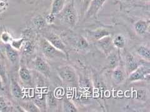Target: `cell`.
Returning a JSON list of instances; mask_svg holds the SVG:
<instances>
[{
	"instance_id": "obj_7",
	"label": "cell",
	"mask_w": 150,
	"mask_h": 112,
	"mask_svg": "<svg viewBox=\"0 0 150 112\" xmlns=\"http://www.w3.org/2000/svg\"><path fill=\"white\" fill-rule=\"evenodd\" d=\"M33 66L36 71L46 77L51 73V67L46 60L40 56H36L33 62Z\"/></svg>"
},
{
	"instance_id": "obj_34",
	"label": "cell",
	"mask_w": 150,
	"mask_h": 112,
	"mask_svg": "<svg viewBox=\"0 0 150 112\" xmlns=\"http://www.w3.org/2000/svg\"><path fill=\"white\" fill-rule=\"evenodd\" d=\"M121 1H131V0H119Z\"/></svg>"
},
{
	"instance_id": "obj_18",
	"label": "cell",
	"mask_w": 150,
	"mask_h": 112,
	"mask_svg": "<svg viewBox=\"0 0 150 112\" xmlns=\"http://www.w3.org/2000/svg\"><path fill=\"white\" fill-rule=\"evenodd\" d=\"M21 50H22L23 54L26 56L32 55L35 50V44L34 41L26 39L23 44Z\"/></svg>"
},
{
	"instance_id": "obj_20",
	"label": "cell",
	"mask_w": 150,
	"mask_h": 112,
	"mask_svg": "<svg viewBox=\"0 0 150 112\" xmlns=\"http://www.w3.org/2000/svg\"><path fill=\"white\" fill-rule=\"evenodd\" d=\"M20 108L25 111L28 112H40L41 111L40 108L36 105L35 102L31 101H26L25 102H21L20 104Z\"/></svg>"
},
{
	"instance_id": "obj_19",
	"label": "cell",
	"mask_w": 150,
	"mask_h": 112,
	"mask_svg": "<svg viewBox=\"0 0 150 112\" xmlns=\"http://www.w3.org/2000/svg\"><path fill=\"white\" fill-rule=\"evenodd\" d=\"M88 34L93 39L96 41L105 36H110V32L106 29H102L101 28V29H97L89 31Z\"/></svg>"
},
{
	"instance_id": "obj_30",
	"label": "cell",
	"mask_w": 150,
	"mask_h": 112,
	"mask_svg": "<svg viewBox=\"0 0 150 112\" xmlns=\"http://www.w3.org/2000/svg\"><path fill=\"white\" fill-rule=\"evenodd\" d=\"M9 6V3L5 0H0V15L5 12Z\"/></svg>"
},
{
	"instance_id": "obj_24",
	"label": "cell",
	"mask_w": 150,
	"mask_h": 112,
	"mask_svg": "<svg viewBox=\"0 0 150 112\" xmlns=\"http://www.w3.org/2000/svg\"><path fill=\"white\" fill-rule=\"evenodd\" d=\"M112 43H113L115 48L122 49L126 46V39L123 35L118 34L114 38H112Z\"/></svg>"
},
{
	"instance_id": "obj_33",
	"label": "cell",
	"mask_w": 150,
	"mask_h": 112,
	"mask_svg": "<svg viewBox=\"0 0 150 112\" xmlns=\"http://www.w3.org/2000/svg\"><path fill=\"white\" fill-rule=\"evenodd\" d=\"M0 90H4V83L2 80V78L0 77Z\"/></svg>"
},
{
	"instance_id": "obj_6",
	"label": "cell",
	"mask_w": 150,
	"mask_h": 112,
	"mask_svg": "<svg viewBox=\"0 0 150 112\" xmlns=\"http://www.w3.org/2000/svg\"><path fill=\"white\" fill-rule=\"evenodd\" d=\"M45 38L51 45L53 46L55 48L67 55L68 53L67 47H66L64 42L63 41L62 38H61L60 36H59L58 34H56L52 32H46V34L45 35Z\"/></svg>"
},
{
	"instance_id": "obj_28",
	"label": "cell",
	"mask_w": 150,
	"mask_h": 112,
	"mask_svg": "<svg viewBox=\"0 0 150 112\" xmlns=\"http://www.w3.org/2000/svg\"><path fill=\"white\" fill-rule=\"evenodd\" d=\"M13 39L10 32L8 31H4L0 35V41L4 44H8Z\"/></svg>"
},
{
	"instance_id": "obj_1",
	"label": "cell",
	"mask_w": 150,
	"mask_h": 112,
	"mask_svg": "<svg viewBox=\"0 0 150 112\" xmlns=\"http://www.w3.org/2000/svg\"><path fill=\"white\" fill-rule=\"evenodd\" d=\"M56 16L59 17L64 23L70 27H73L76 25L78 20V15L74 6V0H71L67 5H65L63 10Z\"/></svg>"
},
{
	"instance_id": "obj_5",
	"label": "cell",
	"mask_w": 150,
	"mask_h": 112,
	"mask_svg": "<svg viewBox=\"0 0 150 112\" xmlns=\"http://www.w3.org/2000/svg\"><path fill=\"white\" fill-rule=\"evenodd\" d=\"M106 1V0H91L84 15V21L96 17Z\"/></svg>"
},
{
	"instance_id": "obj_26",
	"label": "cell",
	"mask_w": 150,
	"mask_h": 112,
	"mask_svg": "<svg viewBox=\"0 0 150 112\" xmlns=\"http://www.w3.org/2000/svg\"><path fill=\"white\" fill-rule=\"evenodd\" d=\"M26 39L25 37H21V38L18 39H13L10 43L9 44L10 45L13 49H15L18 51L21 50L22 47L24 44Z\"/></svg>"
},
{
	"instance_id": "obj_25",
	"label": "cell",
	"mask_w": 150,
	"mask_h": 112,
	"mask_svg": "<svg viewBox=\"0 0 150 112\" xmlns=\"http://www.w3.org/2000/svg\"><path fill=\"white\" fill-rule=\"evenodd\" d=\"M32 22L38 29H42L47 24L45 18L41 15H38L33 18Z\"/></svg>"
},
{
	"instance_id": "obj_31",
	"label": "cell",
	"mask_w": 150,
	"mask_h": 112,
	"mask_svg": "<svg viewBox=\"0 0 150 112\" xmlns=\"http://www.w3.org/2000/svg\"><path fill=\"white\" fill-rule=\"evenodd\" d=\"M56 15H53V14L50 13L49 15H47L45 18V20L47 24H53L55 22L56 20Z\"/></svg>"
},
{
	"instance_id": "obj_23",
	"label": "cell",
	"mask_w": 150,
	"mask_h": 112,
	"mask_svg": "<svg viewBox=\"0 0 150 112\" xmlns=\"http://www.w3.org/2000/svg\"><path fill=\"white\" fill-rule=\"evenodd\" d=\"M62 109L64 112H77L79 111L73 103L66 98L63 101Z\"/></svg>"
},
{
	"instance_id": "obj_8",
	"label": "cell",
	"mask_w": 150,
	"mask_h": 112,
	"mask_svg": "<svg viewBox=\"0 0 150 112\" xmlns=\"http://www.w3.org/2000/svg\"><path fill=\"white\" fill-rule=\"evenodd\" d=\"M96 44L98 48L107 55L110 54L112 51H113L115 49L113 43H112V38L110 35L96 41Z\"/></svg>"
},
{
	"instance_id": "obj_12",
	"label": "cell",
	"mask_w": 150,
	"mask_h": 112,
	"mask_svg": "<svg viewBox=\"0 0 150 112\" xmlns=\"http://www.w3.org/2000/svg\"><path fill=\"white\" fill-rule=\"evenodd\" d=\"M10 90L11 95L16 99H21L25 96L24 90H23L21 86L17 80L13 78H11V79Z\"/></svg>"
},
{
	"instance_id": "obj_10",
	"label": "cell",
	"mask_w": 150,
	"mask_h": 112,
	"mask_svg": "<svg viewBox=\"0 0 150 112\" xmlns=\"http://www.w3.org/2000/svg\"><path fill=\"white\" fill-rule=\"evenodd\" d=\"M127 74L126 73L125 69L122 68L120 65L112 69L111 78L113 82L116 85L123 83L126 78Z\"/></svg>"
},
{
	"instance_id": "obj_16",
	"label": "cell",
	"mask_w": 150,
	"mask_h": 112,
	"mask_svg": "<svg viewBox=\"0 0 150 112\" xmlns=\"http://www.w3.org/2000/svg\"><path fill=\"white\" fill-rule=\"evenodd\" d=\"M46 106L47 108H50L51 111L55 110L57 107V101L54 92L49 90L46 95Z\"/></svg>"
},
{
	"instance_id": "obj_35",
	"label": "cell",
	"mask_w": 150,
	"mask_h": 112,
	"mask_svg": "<svg viewBox=\"0 0 150 112\" xmlns=\"http://www.w3.org/2000/svg\"><path fill=\"white\" fill-rule=\"evenodd\" d=\"M143 1H149V0H143Z\"/></svg>"
},
{
	"instance_id": "obj_22",
	"label": "cell",
	"mask_w": 150,
	"mask_h": 112,
	"mask_svg": "<svg viewBox=\"0 0 150 112\" xmlns=\"http://www.w3.org/2000/svg\"><path fill=\"white\" fill-rule=\"evenodd\" d=\"M137 53L142 59L147 61L150 60V51L149 47L146 45H141L137 49Z\"/></svg>"
},
{
	"instance_id": "obj_29",
	"label": "cell",
	"mask_w": 150,
	"mask_h": 112,
	"mask_svg": "<svg viewBox=\"0 0 150 112\" xmlns=\"http://www.w3.org/2000/svg\"><path fill=\"white\" fill-rule=\"evenodd\" d=\"M11 106L8 102L4 97L0 95V112H5L10 111Z\"/></svg>"
},
{
	"instance_id": "obj_32",
	"label": "cell",
	"mask_w": 150,
	"mask_h": 112,
	"mask_svg": "<svg viewBox=\"0 0 150 112\" xmlns=\"http://www.w3.org/2000/svg\"><path fill=\"white\" fill-rule=\"evenodd\" d=\"M91 1V0H81V12L83 15H84V13H85Z\"/></svg>"
},
{
	"instance_id": "obj_13",
	"label": "cell",
	"mask_w": 150,
	"mask_h": 112,
	"mask_svg": "<svg viewBox=\"0 0 150 112\" xmlns=\"http://www.w3.org/2000/svg\"><path fill=\"white\" fill-rule=\"evenodd\" d=\"M18 74L22 82H23L27 85L30 86L31 85L33 80L32 75L30 69H28L26 65H21L20 69H19Z\"/></svg>"
},
{
	"instance_id": "obj_27",
	"label": "cell",
	"mask_w": 150,
	"mask_h": 112,
	"mask_svg": "<svg viewBox=\"0 0 150 112\" xmlns=\"http://www.w3.org/2000/svg\"><path fill=\"white\" fill-rule=\"evenodd\" d=\"M0 77L2 78L4 84H6L8 82L7 71L5 64H4L3 60L1 57H0Z\"/></svg>"
},
{
	"instance_id": "obj_3",
	"label": "cell",
	"mask_w": 150,
	"mask_h": 112,
	"mask_svg": "<svg viewBox=\"0 0 150 112\" xmlns=\"http://www.w3.org/2000/svg\"><path fill=\"white\" fill-rule=\"evenodd\" d=\"M40 48L42 54L46 59L50 60L67 59V54L55 48L45 38H43L41 40Z\"/></svg>"
},
{
	"instance_id": "obj_11",
	"label": "cell",
	"mask_w": 150,
	"mask_h": 112,
	"mask_svg": "<svg viewBox=\"0 0 150 112\" xmlns=\"http://www.w3.org/2000/svg\"><path fill=\"white\" fill-rule=\"evenodd\" d=\"M4 52H5L6 57L12 65H15L18 64L20 61V54L18 50L13 49L8 44L4 46Z\"/></svg>"
},
{
	"instance_id": "obj_2",
	"label": "cell",
	"mask_w": 150,
	"mask_h": 112,
	"mask_svg": "<svg viewBox=\"0 0 150 112\" xmlns=\"http://www.w3.org/2000/svg\"><path fill=\"white\" fill-rule=\"evenodd\" d=\"M57 74L61 80L69 85L75 86L78 83V77L74 69L69 65H61L57 68Z\"/></svg>"
},
{
	"instance_id": "obj_4",
	"label": "cell",
	"mask_w": 150,
	"mask_h": 112,
	"mask_svg": "<svg viewBox=\"0 0 150 112\" xmlns=\"http://www.w3.org/2000/svg\"><path fill=\"white\" fill-rule=\"evenodd\" d=\"M150 69L148 65H139L138 67L128 75L127 78L129 83L149 80Z\"/></svg>"
},
{
	"instance_id": "obj_15",
	"label": "cell",
	"mask_w": 150,
	"mask_h": 112,
	"mask_svg": "<svg viewBox=\"0 0 150 112\" xmlns=\"http://www.w3.org/2000/svg\"><path fill=\"white\" fill-rule=\"evenodd\" d=\"M72 44L79 50L87 49L90 46L88 40L83 36H75L73 39Z\"/></svg>"
},
{
	"instance_id": "obj_17",
	"label": "cell",
	"mask_w": 150,
	"mask_h": 112,
	"mask_svg": "<svg viewBox=\"0 0 150 112\" xmlns=\"http://www.w3.org/2000/svg\"><path fill=\"white\" fill-rule=\"evenodd\" d=\"M66 0H52L51 6V14L58 15L65 6Z\"/></svg>"
},
{
	"instance_id": "obj_14",
	"label": "cell",
	"mask_w": 150,
	"mask_h": 112,
	"mask_svg": "<svg viewBox=\"0 0 150 112\" xmlns=\"http://www.w3.org/2000/svg\"><path fill=\"white\" fill-rule=\"evenodd\" d=\"M134 30L139 36H144L147 33L149 27V21L146 20H139L135 22Z\"/></svg>"
},
{
	"instance_id": "obj_21",
	"label": "cell",
	"mask_w": 150,
	"mask_h": 112,
	"mask_svg": "<svg viewBox=\"0 0 150 112\" xmlns=\"http://www.w3.org/2000/svg\"><path fill=\"white\" fill-rule=\"evenodd\" d=\"M112 52L113 51H112L110 54L108 55L107 67L109 69H114L119 65V58L118 55L113 54Z\"/></svg>"
},
{
	"instance_id": "obj_9",
	"label": "cell",
	"mask_w": 150,
	"mask_h": 112,
	"mask_svg": "<svg viewBox=\"0 0 150 112\" xmlns=\"http://www.w3.org/2000/svg\"><path fill=\"white\" fill-rule=\"evenodd\" d=\"M125 71L127 76L130 74L131 72H133L135 69H137L138 66L139 64L137 61V59L134 56L129 52H127L125 55Z\"/></svg>"
}]
</instances>
